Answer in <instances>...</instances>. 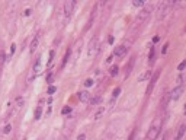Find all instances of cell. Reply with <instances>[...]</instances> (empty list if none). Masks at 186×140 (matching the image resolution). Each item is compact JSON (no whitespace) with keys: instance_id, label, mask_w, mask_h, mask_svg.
<instances>
[{"instance_id":"30bf717a","label":"cell","mask_w":186,"mask_h":140,"mask_svg":"<svg viewBox=\"0 0 186 140\" xmlns=\"http://www.w3.org/2000/svg\"><path fill=\"white\" fill-rule=\"evenodd\" d=\"M157 78H158V72H155V75H154V78H153V80L150 82V85H148V88H147V93H150L151 91H153V88H154V83H155V80H157Z\"/></svg>"},{"instance_id":"4dcf8cb0","label":"cell","mask_w":186,"mask_h":140,"mask_svg":"<svg viewBox=\"0 0 186 140\" xmlns=\"http://www.w3.org/2000/svg\"><path fill=\"white\" fill-rule=\"evenodd\" d=\"M3 61H4V54L0 53V64H3Z\"/></svg>"},{"instance_id":"836d02e7","label":"cell","mask_w":186,"mask_h":140,"mask_svg":"<svg viewBox=\"0 0 186 140\" xmlns=\"http://www.w3.org/2000/svg\"><path fill=\"white\" fill-rule=\"evenodd\" d=\"M25 140H26V139H25Z\"/></svg>"},{"instance_id":"83f0119b","label":"cell","mask_w":186,"mask_h":140,"mask_svg":"<svg viewBox=\"0 0 186 140\" xmlns=\"http://www.w3.org/2000/svg\"><path fill=\"white\" fill-rule=\"evenodd\" d=\"M99 101H100V98H94V99H90L89 102H90V104H93V105H94V104H97Z\"/></svg>"},{"instance_id":"5b68a950","label":"cell","mask_w":186,"mask_h":140,"mask_svg":"<svg viewBox=\"0 0 186 140\" xmlns=\"http://www.w3.org/2000/svg\"><path fill=\"white\" fill-rule=\"evenodd\" d=\"M182 93H183V88H182V86H177L174 91H171V93H170V96H169V98H170L171 101H176V99H179V98H180V95H182Z\"/></svg>"},{"instance_id":"ffe728a7","label":"cell","mask_w":186,"mask_h":140,"mask_svg":"<svg viewBox=\"0 0 186 140\" xmlns=\"http://www.w3.org/2000/svg\"><path fill=\"white\" fill-rule=\"evenodd\" d=\"M148 59H150V63H153V60H154V48H151V50H150Z\"/></svg>"},{"instance_id":"9a60e30c","label":"cell","mask_w":186,"mask_h":140,"mask_svg":"<svg viewBox=\"0 0 186 140\" xmlns=\"http://www.w3.org/2000/svg\"><path fill=\"white\" fill-rule=\"evenodd\" d=\"M119 92H121V88H116L115 91H113V93H112V102L110 104H113V101L118 98V95H119Z\"/></svg>"},{"instance_id":"1f68e13d","label":"cell","mask_w":186,"mask_h":140,"mask_svg":"<svg viewBox=\"0 0 186 140\" xmlns=\"http://www.w3.org/2000/svg\"><path fill=\"white\" fill-rule=\"evenodd\" d=\"M167 47H169V44H166V45L163 47V50H161V54H166V51H167Z\"/></svg>"},{"instance_id":"cb8c5ba5","label":"cell","mask_w":186,"mask_h":140,"mask_svg":"<svg viewBox=\"0 0 186 140\" xmlns=\"http://www.w3.org/2000/svg\"><path fill=\"white\" fill-rule=\"evenodd\" d=\"M61 112L62 114H68V112H71V108H70V107H65V108H62Z\"/></svg>"},{"instance_id":"5bb4252c","label":"cell","mask_w":186,"mask_h":140,"mask_svg":"<svg viewBox=\"0 0 186 140\" xmlns=\"http://www.w3.org/2000/svg\"><path fill=\"white\" fill-rule=\"evenodd\" d=\"M23 107V98L22 96H17L16 98V108L19 109V108H22Z\"/></svg>"},{"instance_id":"8fae6325","label":"cell","mask_w":186,"mask_h":140,"mask_svg":"<svg viewBox=\"0 0 186 140\" xmlns=\"http://www.w3.org/2000/svg\"><path fill=\"white\" fill-rule=\"evenodd\" d=\"M151 73H153L151 70H147V72H144V73H142V75L138 78V80H140V82H142V80H147V79H150V78H151Z\"/></svg>"},{"instance_id":"277c9868","label":"cell","mask_w":186,"mask_h":140,"mask_svg":"<svg viewBox=\"0 0 186 140\" xmlns=\"http://www.w3.org/2000/svg\"><path fill=\"white\" fill-rule=\"evenodd\" d=\"M74 4H76V1H74V0H68V1H65V3H64V13H65V16L71 15Z\"/></svg>"},{"instance_id":"f546056e","label":"cell","mask_w":186,"mask_h":140,"mask_svg":"<svg viewBox=\"0 0 186 140\" xmlns=\"http://www.w3.org/2000/svg\"><path fill=\"white\" fill-rule=\"evenodd\" d=\"M10 130H12V127H10L9 124L4 127V133H6V134H7V133H10Z\"/></svg>"},{"instance_id":"d6986e66","label":"cell","mask_w":186,"mask_h":140,"mask_svg":"<svg viewBox=\"0 0 186 140\" xmlns=\"http://www.w3.org/2000/svg\"><path fill=\"white\" fill-rule=\"evenodd\" d=\"M39 66H41V59H38L36 63L33 64V72H39Z\"/></svg>"},{"instance_id":"d4e9b609","label":"cell","mask_w":186,"mask_h":140,"mask_svg":"<svg viewBox=\"0 0 186 140\" xmlns=\"http://www.w3.org/2000/svg\"><path fill=\"white\" fill-rule=\"evenodd\" d=\"M185 66H186V61H182L179 66H177V69H179V70H183V69H185Z\"/></svg>"},{"instance_id":"484cf974","label":"cell","mask_w":186,"mask_h":140,"mask_svg":"<svg viewBox=\"0 0 186 140\" xmlns=\"http://www.w3.org/2000/svg\"><path fill=\"white\" fill-rule=\"evenodd\" d=\"M52 59H54V51H51V53H49V60H48V64H51V63H52Z\"/></svg>"},{"instance_id":"3957f363","label":"cell","mask_w":186,"mask_h":140,"mask_svg":"<svg viewBox=\"0 0 186 140\" xmlns=\"http://www.w3.org/2000/svg\"><path fill=\"white\" fill-rule=\"evenodd\" d=\"M96 51H97V38H93L92 41H90V44H89V50H87L89 57L94 56V54H96Z\"/></svg>"},{"instance_id":"9c48e42d","label":"cell","mask_w":186,"mask_h":140,"mask_svg":"<svg viewBox=\"0 0 186 140\" xmlns=\"http://www.w3.org/2000/svg\"><path fill=\"white\" fill-rule=\"evenodd\" d=\"M38 44H39V35H36L33 40H32V42H31V53L33 54L35 53V50L38 48Z\"/></svg>"},{"instance_id":"7402d4cb","label":"cell","mask_w":186,"mask_h":140,"mask_svg":"<svg viewBox=\"0 0 186 140\" xmlns=\"http://www.w3.org/2000/svg\"><path fill=\"white\" fill-rule=\"evenodd\" d=\"M52 78H54V73H52V72H49V73H48V76H46V82H48V83H51V82H52Z\"/></svg>"},{"instance_id":"7c38bea8","label":"cell","mask_w":186,"mask_h":140,"mask_svg":"<svg viewBox=\"0 0 186 140\" xmlns=\"http://www.w3.org/2000/svg\"><path fill=\"white\" fill-rule=\"evenodd\" d=\"M183 134H185V125L182 124V125H180V128L177 130V134H176L174 140H180L182 137H183Z\"/></svg>"},{"instance_id":"4fadbf2b","label":"cell","mask_w":186,"mask_h":140,"mask_svg":"<svg viewBox=\"0 0 186 140\" xmlns=\"http://www.w3.org/2000/svg\"><path fill=\"white\" fill-rule=\"evenodd\" d=\"M118 72H119V67H118V66H112L110 70H109V75H110V76H116Z\"/></svg>"},{"instance_id":"f1b7e54d","label":"cell","mask_w":186,"mask_h":140,"mask_svg":"<svg viewBox=\"0 0 186 140\" xmlns=\"http://www.w3.org/2000/svg\"><path fill=\"white\" fill-rule=\"evenodd\" d=\"M15 50H16V45H15V44H12V47H10V56H13V54H15Z\"/></svg>"},{"instance_id":"6da1fadb","label":"cell","mask_w":186,"mask_h":140,"mask_svg":"<svg viewBox=\"0 0 186 140\" xmlns=\"http://www.w3.org/2000/svg\"><path fill=\"white\" fill-rule=\"evenodd\" d=\"M160 130H161V120H160V118H155L154 124L151 125V128H150V131H148V134H147L148 140H155L157 139V136L160 134Z\"/></svg>"},{"instance_id":"52a82bcc","label":"cell","mask_w":186,"mask_h":140,"mask_svg":"<svg viewBox=\"0 0 186 140\" xmlns=\"http://www.w3.org/2000/svg\"><path fill=\"white\" fill-rule=\"evenodd\" d=\"M134 64H135V57H132V59L129 60V64H126V67H125V78H128V76L131 75V70H132Z\"/></svg>"},{"instance_id":"7a4b0ae2","label":"cell","mask_w":186,"mask_h":140,"mask_svg":"<svg viewBox=\"0 0 186 140\" xmlns=\"http://www.w3.org/2000/svg\"><path fill=\"white\" fill-rule=\"evenodd\" d=\"M148 12H150V7H147V9H144V10H141L140 12V15L135 18V20H134V25L135 26H138V25H141L147 18H148Z\"/></svg>"},{"instance_id":"ac0fdd59","label":"cell","mask_w":186,"mask_h":140,"mask_svg":"<svg viewBox=\"0 0 186 140\" xmlns=\"http://www.w3.org/2000/svg\"><path fill=\"white\" fill-rule=\"evenodd\" d=\"M68 56H70V50H67V51H65V56H64V59H62V67L65 66V63L68 61Z\"/></svg>"},{"instance_id":"8992f818","label":"cell","mask_w":186,"mask_h":140,"mask_svg":"<svg viewBox=\"0 0 186 140\" xmlns=\"http://www.w3.org/2000/svg\"><path fill=\"white\" fill-rule=\"evenodd\" d=\"M125 53H126V47L125 45H119V47L115 48L113 56H116V57H122V56H125Z\"/></svg>"},{"instance_id":"603a6c76","label":"cell","mask_w":186,"mask_h":140,"mask_svg":"<svg viewBox=\"0 0 186 140\" xmlns=\"http://www.w3.org/2000/svg\"><path fill=\"white\" fill-rule=\"evenodd\" d=\"M55 91H57V88H55V86H49V88H48V95H52Z\"/></svg>"},{"instance_id":"44dd1931","label":"cell","mask_w":186,"mask_h":140,"mask_svg":"<svg viewBox=\"0 0 186 140\" xmlns=\"http://www.w3.org/2000/svg\"><path fill=\"white\" fill-rule=\"evenodd\" d=\"M132 4H134V6H144V1H142V0H134Z\"/></svg>"},{"instance_id":"4316f807","label":"cell","mask_w":186,"mask_h":140,"mask_svg":"<svg viewBox=\"0 0 186 140\" xmlns=\"http://www.w3.org/2000/svg\"><path fill=\"white\" fill-rule=\"evenodd\" d=\"M84 85H86V86H92V85H93V80H92V79H87V80L84 82Z\"/></svg>"},{"instance_id":"d6a6232c","label":"cell","mask_w":186,"mask_h":140,"mask_svg":"<svg viewBox=\"0 0 186 140\" xmlns=\"http://www.w3.org/2000/svg\"><path fill=\"white\" fill-rule=\"evenodd\" d=\"M77 140H84V134H80L77 137Z\"/></svg>"},{"instance_id":"ba28073f","label":"cell","mask_w":186,"mask_h":140,"mask_svg":"<svg viewBox=\"0 0 186 140\" xmlns=\"http://www.w3.org/2000/svg\"><path fill=\"white\" fill-rule=\"evenodd\" d=\"M78 99H80V101H83V102H89L92 98H90V93H89V92L83 91V92L78 93Z\"/></svg>"},{"instance_id":"e0dca14e","label":"cell","mask_w":186,"mask_h":140,"mask_svg":"<svg viewBox=\"0 0 186 140\" xmlns=\"http://www.w3.org/2000/svg\"><path fill=\"white\" fill-rule=\"evenodd\" d=\"M103 112H105V108H100L97 112H96V114H94V120H99V118L102 117V114H103Z\"/></svg>"},{"instance_id":"2e32d148","label":"cell","mask_w":186,"mask_h":140,"mask_svg":"<svg viewBox=\"0 0 186 140\" xmlns=\"http://www.w3.org/2000/svg\"><path fill=\"white\" fill-rule=\"evenodd\" d=\"M41 114H42V107H38L35 111V120H39L41 118Z\"/></svg>"}]
</instances>
